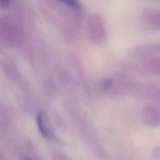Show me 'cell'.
I'll return each instance as SVG.
<instances>
[{
    "mask_svg": "<svg viewBox=\"0 0 160 160\" xmlns=\"http://www.w3.org/2000/svg\"><path fill=\"white\" fill-rule=\"evenodd\" d=\"M24 40V29L19 21L11 15L0 18V42L6 47H14Z\"/></svg>",
    "mask_w": 160,
    "mask_h": 160,
    "instance_id": "1",
    "label": "cell"
},
{
    "mask_svg": "<svg viewBox=\"0 0 160 160\" xmlns=\"http://www.w3.org/2000/svg\"><path fill=\"white\" fill-rule=\"evenodd\" d=\"M86 34L88 41L95 45L104 41L107 31L102 16L97 12L89 14L86 21Z\"/></svg>",
    "mask_w": 160,
    "mask_h": 160,
    "instance_id": "2",
    "label": "cell"
},
{
    "mask_svg": "<svg viewBox=\"0 0 160 160\" xmlns=\"http://www.w3.org/2000/svg\"><path fill=\"white\" fill-rule=\"evenodd\" d=\"M142 26L149 30H160V9H145L141 16Z\"/></svg>",
    "mask_w": 160,
    "mask_h": 160,
    "instance_id": "3",
    "label": "cell"
},
{
    "mask_svg": "<svg viewBox=\"0 0 160 160\" xmlns=\"http://www.w3.org/2000/svg\"><path fill=\"white\" fill-rule=\"evenodd\" d=\"M142 116L145 123L153 128L160 126V109L155 106L148 105L142 109Z\"/></svg>",
    "mask_w": 160,
    "mask_h": 160,
    "instance_id": "4",
    "label": "cell"
},
{
    "mask_svg": "<svg viewBox=\"0 0 160 160\" xmlns=\"http://www.w3.org/2000/svg\"><path fill=\"white\" fill-rule=\"evenodd\" d=\"M146 67L151 72L160 76V57L152 56L142 60Z\"/></svg>",
    "mask_w": 160,
    "mask_h": 160,
    "instance_id": "5",
    "label": "cell"
},
{
    "mask_svg": "<svg viewBox=\"0 0 160 160\" xmlns=\"http://www.w3.org/2000/svg\"><path fill=\"white\" fill-rule=\"evenodd\" d=\"M61 5L64 6L68 9L82 13V5L79 0H54Z\"/></svg>",
    "mask_w": 160,
    "mask_h": 160,
    "instance_id": "6",
    "label": "cell"
},
{
    "mask_svg": "<svg viewBox=\"0 0 160 160\" xmlns=\"http://www.w3.org/2000/svg\"><path fill=\"white\" fill-rule=\"evenodd\" d=\"M37 122H38V126H39V131H41V134H43L44 136H47V132L44 128V126H43V122H42V114L41 113H39L38 115V117H37Z\"/></svg>",
    "mask_w": 160,
    "mask_h": 160,
    "instance_id": "7",
    "label": "cell"
},
{
    "mask_svg": "<svg viewBox=\"0 0 160 160\" xmlns=\"http://www.w3.org/2000/svg\"><path fill=\"white\" fill-rule=\"evenodd\" d=\"M112 82L110 79H105L102 83V89L103 91H107L108 89H109L111 86Z\"/></svg>",
    "mask_w": 160,
    "mask_h": 160,
    "instance_id": "8",
    "label": "cell"
},
{
    "mask_svg": "<svg viewBox=\"0 0 160 160\" xmlns=\"http://www.w3.org/2000/svg\"><path fill=\"white\" fill-rule=\"evenodd\" d=\"M152 155L154 158L160 159V146H157L152 149Z\"/></svg>",
    "mask_w": 160,
    "mask_h": 160,
    "instance_id": "9",
    "label": "cell"
},
{
    "mask_svg": "<svg viewBox=\"0 0 160 160\" xmlns=\"http://www.w3.org/2000/svg\"><path fill=\"white\" fill-rule=\"evenodd\" d=\"M26 160H28V159H26Z\"/></svg>",
    "mask_w": 160,
    "mask_h": 160,
    "instance_id": "10",
    "label": "cell"
}]
</instances>
